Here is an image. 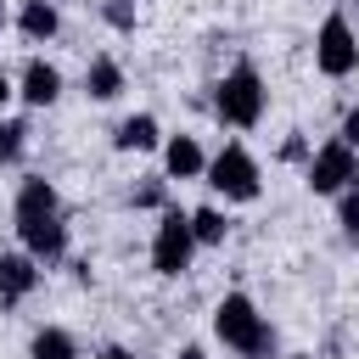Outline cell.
Wrapping results in <instances>:
<instances>
[{
  "instance_id": "cell-2",
  "label": "cell",
  "mask_w": 359,
  "mask_h": 359,
  "mask_svg": "<svg viewBox=\"0 0 359 359\" xmlns=\"http://www.w3.org/2000/svg\"><path fill=\"white\" fill-rule=\"evenodd\" d=\"M213 337L241 359H275V331L247 292H224L213 303Z\"/></svg>"
},
{
  "instance_id": "cell-5",
  "label": "cell",
  "mask_w": 359,
  "mask_h": 359,
  "mask_svg": "<svg viewBox=\"0 0 359 359\" xmlns=\"http://www.w3.org/2000/svg\"><path fill=\"white\" fill-rule=\"evenodd\" d=\"M196 258V236H191V213L185 208H163L157 213V230H151V269L163 280L185 275Z\"/></svg>"
},
{
  "instance_id": "cell-19",
  "label": "cell",
  "mask_w": 359,
  "mask_h": 359,
  "mask_svg": "<svg viewBox=\"0 0 359 359\" xmlns=\"http://www.w3.org/2000/svg\"><path fill=\"white\" fill-rule=\"evenodd\" d=\"M337 224H342V236H348V241H359V185L337 191Z\"/></svg>"
},
{
  "instance_id": "cell-21",
  "label": "cell",
  "mask_w": 359,
  "mask_h": 359,
  "mask_svg": "<svg viewBox=\"0 0 359 359\" xmlns=\"http://www.w3.org/2000/svg\"><path fill=\"white\" fill-rule=\"evenodd\" d=\"M337 140H348V146L359 151V101H353V107L342 112V129H337Z\"/></svg>"
},
{
  "instance_id": "cell-16",
  "label": "cell",
  "mask_w": 359,
  "mask_h": 359,
  "mask_svg": "<svg viewBox=\"0 0 359 359\" xmlns=\"http://www.w3.org/2000/svg\"><path fill=\"white\" fill-rule=\"evenodd\" d=\"M22 151H28V123L22 118H0V163L11 168Z\"/></svg>"
},
{
  "instance_id": "cell-8",
  "label": "cell",
  "mask_w": 359,
  "mask_h": 359,
  "mask_svg": "<svg viewBox=\"0 0 359 359\" xmlns=\"http://www.w3.org/2000/svg\"><path fill=\"white\" fill-rule=\"evenodd\" d=\"M17 95H22L28 107H56V95H62V67L45 62V56H28L22 73H17Z\"/></svg>"
},
{
  "instance_id": "cell-25",
  "label": "cell",
  "mask_w": 359,
  "mask_h": 359,
  "mask_svg": "<svg viewBox=\"0 0 359 359\" xmlns=\"http://www.w3.org/2000/svg\"><path fill=\"white\" fill-rule=\"evenodd\" d=\"M0 28H6V0H0Z\"/></svg>"
},
{
  "instance_id": "cell-27",
  "label": "cell",
  "mask_w": 359,
  "mask_h": 359,
  "mask_svg": "<svg viewBox=\"0 0 359 359\" xmlns=\"http://www.w3.org/2000/svg\"><path fill=\"white\" fill-rule=\"evenodd\" d=\"M140 359H151V353H140Z\"/></svg>"
},
{
  "instance_id": "cell-20",
  "label": "cell",
  "mask_w": 359,
  "mask_h": 359,
  "mask_svg": "<svg viewBox=\"0 0 359 359\" xmlns=\"http://www.w3.org/2000/svg\"><path fill=\"white\" fill-rule=\"evenodd\" d=\"M280 163H309V140L303 135H286L280 140Z\"/></svg>"
},
{
  "instance_id": "cell-10",
  "label": "cell",
  "mask_w": 359,
  "mask_h": 359,
  "mask_svg": "<svg viewBox=\"0 0 359 359\" xmlns=\"http://www.w3.org/2000/svg\"><path fill=\"white\" fill-rule=\"evenodd\" d=\"M202 168H208V151H202L196 135H168L163 140V174L168 180H202Z\"/></svg>"
},
{
  "instance_id": "cell-13",
  "label": "cell",
  "mask_w": 359,
  "mask_h": 359,
  "mask_svg": "<svg viewBox=\"0 0 359 359\" xmlns=\"http://www.w3.org/2000/svg\"><path fill=\"white\" fill-rule=\"evenodd\" d=\"M17 28H22V39H34V45L56 39V28H62V11H56V0H22V11H17Z\"/></svg>"
},
{
  "instance_id": "cell-7",
  "label": "cell",
  "mask_w": 359,
  "mask_h": 359,
  "mask_svg": "<svg viewBox=\"0 0 359 359\" xmlns=\"http://www.w3.org/2000/svg\"><path fill=\"white\" fill-rule=\"evenodd\" d=\"M314 67H320L325 79L359 73V34H353V22H348L342 11H331V17L320 22V34H314Z\"/></svg>"
},
{
  "instance_id": "cell-11",
  "label": "cell",
  "mask_w": 359,
  "mask_h": 359,
  "mask_svg": "<svg viewBox=\"0 0 359 359\" xmlns=\"http://www.w3.org/2000/svg\"><path fill=\"white\" fill-rule=\"evenodd\" d=\"M112 146L118 151H157L163 146V123L151 112H129L118 129H112Z\"/></svg>"
},
{
  "instance_id": "cell-4",
  "label": "cell",
  "mask_w": 359,
  "mask_h": 359,
  "mask_svg": "<svg viewBox=\"0 0 359 359\" xmlns=\"http://www.w3.org/2000/svg\"><path fill=\"white\" fill-rule=\"evenodd\" d=\"M202 180L224 196V202H258V191H264V174H258V157L247 151V146H224V151H213L208 157V168H202Z\"/></svg>"
},
{
  "instance_id": "cell-18",
  "label": "cell",
  "mask_w": 359,
  "mask_h": 359,
  "mask_svg": "<svg viewBox=\"0 0 359 359\" xmlns=\"http://www.w3.org/2000/svg\"><path fill=\"white\" fill-rule=\"evenodd\" d=\"M129 202H135V208H157V213H163V208H168V174H151V180H140Z\"/></svg>"
},
{
  "instance_id": "cell-24",
  "label": "cell",
  "mask_w": 359,
  "mask_h": 359,
  "mask_svg": "<svg viewBox=\"0 0 359 359\" xmlns=\"http://www.w3.org/2000/svg\"><path fill=\"white\" fill-rule=\"evenodd\" d=\"M180 359H208V353H202V342H185V348H180Z\"/></svg>"
},
{
  "instance_id": "cell-15",
  "label": "cell",
  "mask_w": 359,
  "mask_h": 359,
  "mask_svg": "<svg viewBox=\"0 0 359 359\" xmlns=\"http://www.w3.org/2000/svg\"><path fill=\"white\" fill-rule=\"evenodd\" d=\"M191 236H196V247H219L224 236H230V219H224V208H191Z\"/></svg>"
},
{
  "instance_id": "cell-1",
  "label": "cell",
  "mask_w": 359,
  "mask_h": 359,
  "mask_svg": "<svg viewBox=\"0 0 359 359\" xmlns=\"http://www.w3.org/2000/svg\"><path fill=\"white\" fill-rule=\"evenodd\" d=\"M11 219H17V241H22V252H28V258L56 264V258L67 252L62 196H56V185H50L45 174H28V180L17 185V208H11Z\"/></svg>"
},
{
  "instance_id": "cell-17",
  "label": "cell",
  "mask_w": 359,
  "mask_h": 359,
  "mask_svg": "<svg viewBox=\"0 0 359 359\" xmlns=\"http://www.w3.org/2000/svg\"><path fill=\"white\" fill-rule=\"evenodd\" d=\"M101 22H107L112 34H135L140 11H135V0H101Z\"/></svg>"
},
{
  "instance_id": "cell-9",
  "label": "cell",
  "mask_w": 359,
  "mask_h": 359,
  "mask_svg": "<svg viewBox=\"0 0 359 359\" xmlns=\"http://www.w3.org/2000/svg\"><path fill=\"white\" fill-rule=\"evenodd\" d=\"M39 286V258L28 252H0V309H17Z\"/></svg>"
},
{
  "instance_id": "cell-12",
  "label": "cell",
  "mask_w": 359,
  "mask_h": 359,
  "mask_svg": "<svg viewBox=\"0 0 359 359\" xmlns=\"http://www.w3.org/2000/svg\"><path fill=\"white\" fill-rule=\"evenodd\" d=\"M84 95H90V101H118V95H123V67H118V56H90V67H84Z\"/></svg>"
},
{
  "instance_id": "cell-26",
  "label": "cell",
  "mask_w": 359,
  "mask_h": 359,
  "mask_svg": "<svg viewBox=\"0 0 359 359\" xmlns=\"http://www.w3.org/2000/svg\"><path fill=\"white\" fill-rule=\"evenodd\" d=\"M292 359H309V353H292Z\"/></svg>"
},
{
  "instance_id": "cell-23",
  "label": "cell",
  "mask_w": 359,
  "mask_h": 359,
  "mask_svg": "<svg viewBox=\"0 0 359 359\" xmlns=\"http://www.w3.org/2000/svg\"><path fill=\"white\" fill-rule=\"evenodd\" d=\"M95 359H135V353H129V348H118V342H107V348H101Z\"/></svg>"
},
{
  "instance_id": "cell-14",
  "label": "cell",
  "mask_w": 359,
  "mask_h": 359,
  "mask_svg": "<svg viewBox=\"0 0 359 359\" xmlns=\"http://www.w3.org/2000/svg\"><path fill=\"white\" fill-rule=\"evenodd\" d=\"M28 359H79V342L62 325H39L34 342H28Z\"/></svg>"
},
{
  "instance_id": "cell-22",
  "label": "cell",
  "mask_w": 359,
  "mask_h": 359,
  "mask_svg": "<svg viewBox=\"0 0 359 359\" xmlns=\"http://www.w3.org/2000/svg\"><path fill=\"white\" fill-rule=\"evenodd\" d=\"M11 95H17V79H11V73H6V67H0V107H6V101H11Z\"/></svg>"
},
{
  "instance_id": "cell-3",
  "label": "cell",
  "mask_w": 359,
  "mask_h": 359,
  "mask_svg": "<svg viewBox=\"0 0 359 359\" xmlns=\"http://www.w3.org/2000/svg\"><path fill=\"white\" fill-rule=\"evenodd\" d=\"M264 101H269V90H264V73H258L252 62H236V67L213 84V112H219V123H230V129H252V123L264 118Z\"/></svg>"
},
{
  "instance_id": "cell-6",
  "label": "cell",
  "mask_w": 359,
  "mask_h": 359,
  "mask_svg": "<svg viewBox=\"0 0 359 359\" xmlns=\"http://www.w3.org/2000/svg\"><path fill=\"white\" fill-rule=\"evenodd\" d=\"M303 185H309L314 196H337V191L359 185V151H353L348 140H325V146H314L309 163H303Z\"/></svg>"
}]
</instances>
